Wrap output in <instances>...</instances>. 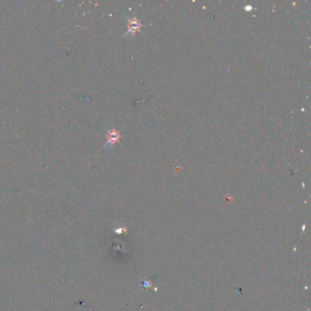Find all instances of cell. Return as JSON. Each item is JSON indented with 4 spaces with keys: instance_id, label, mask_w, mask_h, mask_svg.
<instances>
[{
    "instance_id": "cell-1",
    "label": "cell",
    "mask_w": 311,
    "mask_h": 311,
    "mask_svg": "<svg viewBox=\"0 0 311 311\" xmlns=\"http://www.w3.org/2000/svg\"><path fill=\"white\" fill-rule=\"evenodd\" d=\"M151 24H147V25H144V24H141V19H138L136 17H132L130 18L128 20V30L127 32L125 33L124 37L128 36V35H131L132 37L138 32V31H141V28L143 27H146V26H150Z\"/></svg>"
},
{
    "instance_id": "cell-2",
    "label": "cell",
    "mask_w": 311,
    "mask_h": 311,
    "mask_svg": "<svg viewBox=\"0 0 311 311\" xmlns=\"http://www.w3.org/2000/svg\"><path fill=\"white\" fill-rule=\"evenodd\" d=\"M120 139H121V134H120L119 131L116 130V129L113 128V129L108 130L107 142L105 143L104 147L115 145L117 142H119Z\"/></svg>"
}]
</instances>
